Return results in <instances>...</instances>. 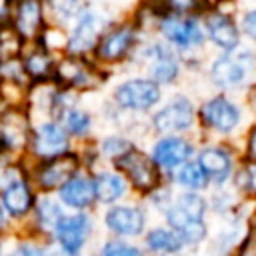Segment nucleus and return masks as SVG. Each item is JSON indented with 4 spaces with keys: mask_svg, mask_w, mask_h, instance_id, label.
I'll use <instances>...</instances> for the list:
<instances>
[{
    "mask_svg": "<svg viewBox=\"0 0 256 256\" xmlns=\"http://www.w3.org/2000/svg\"><path fill=\"white\" fill-rule=\"evenodd\" d=\"M206 208L208 204L198 192H184L168 204L166 222L170 230L180 236L182 242L198 244L206 238V232H208L204 224Z\"/></svg>",
    "mask_w": 256,
    "mask_h": 256,
    "instance_id": "nucleus-1",
    "label": "nucleus"
},
{
    "mask_svg": "<svg viewBox=\"0 0 256 256\" xmlns=\"http://www.w3.org/2000/svg\"><path fill=\"white\" fill-rule=\"evenodd\" d=\"M112 22L104 14V10L86 4L84 10L76 16V20L64 30V48L62 54L70 56H90L96 48L102 32Z\"/></svg>",
    "mask_w": 256,
    "mask_h": 256,
    "instance_id": "nucleus-2",
    "label": "nucleus"
},
{
    "mask_svg": "<svg viewBox=\"0 0 256 256\" xmlns=\"http://www.w3.org/2000/svg\"><path fill=\"white\" fill-rule=\"evenodd\" d=\"M54 82L78 96L98 90L104 82V68L98 66L90 56H70L60 54L56 64Z\"/></svg>",
    "mask_w": 256,
    "mask_h": 256,
    "instance_id": "nucleus-3",
    "label": "nucleus"
},
{
    "mask_svg": "<svg viewBox=\"0 0 256 256\" xmlns=\"http://www.w3.org/2000/svg\"><path fill=\"white\" fill-rule=\"evenodd\" d=\"M74 148L76 146L72 138L66 134V130L62 128L58 120L54 118L34 120L30 140L26 146V154H24V162H42V160L58 158V156L72 152Z\"/></svg>",
    "mask_w": 256,
    "mask_h": 256,
    "instance_id": "nucleus-4",
    "label": "nucleus"
},
{
    "mask_svg": "<svg viewBox=\"0 0 256 256\" xmlns=\"http://www.w3.org/2000/svg\"><path fill=\"white\" fill-rule=\"evenodd\" d=\"M82 168L76 148L64 156L42 160V162H26V174L36 188L38 194H56L62 184L72 178Z\"/></svg>",
    "mask_w": 256,
    "mask_h": 256,
    "instance_id": "nucleus-5",
    "label": "nucleus"
},
{
    "mask_svg": "<svg viewBox=\"0 0 256 256\" xmlns=\"http://www.w3.org/2000/svg\"><path fill=\"white\" fill-rule=\"evenodd\" d=\"M34 118L24 104H2L0 106V152L22 158L30 140Z\"/></svg>",
    "mask_w": 256,
    "mask_h": 256,
    "instance_id": "nucleus-6",
    "label": "nucleus"
},
{
    "mask_svg": "<svg viewBox=\"0 0 256 256\" xmlns=\"http://www.w3.org/2000/svg\"><path fill=\"white\" fill-rule=\"evenodd\" d=\"M6 26L24 46L38 42L50 26L46 0H14Z\"/></svg>",
    "mask_w": 256,
    "mask_h": 256,
    "instance_id": "nucleus-7",
    "label": "nucleus"
},
{
    "mask_svg": "<svg viewBox=\"0 0 256 256\" xmlns=\"http://www.w3.org/2000/svg\"><path fill=\"white\" fill-rule=\"evenodd\" d=\"M94 234L92 212H66L56 224L48 242L56 244L70 256H84Z\"/></svg>",
    "mask_w": 256,
    "mask_h": 256,
    "instance_id": "nucleus-8",
    "label": "nucleus"
},
{
    "mask_svg": "<svg viewBox=\"0 0 256 256\" xmlns=\"http://www.w3.org/2000/svg\"><path fill=\"white\" fill-rule=\"evenodd\" d=\"M134 46H136V26L134 24H130V22L110 24L102 32L90 58L102 68L112 66V64L126 60L132 54Z\"/></svg>",
    "mask_w": 256,
    "mask_h": 256,
    "instance_id": "nucleus-9",
    "label": "nucleus"
},
{
    "mask_svg": "<svg viewBox=\"0 0 256 256\" xmlns=\"http://www.w3.org/2000/svg\"><path fill=\"white\" fill-rule=\"evenodd\" d=\"M36 198H38V192L32 186L26 172L12 178L8 184L0 188V206L14 230H22V226L26 224L34 208Z\"/></svg>",
    "mask_w": 256,
    "mask_h": 256,
    "instance_id": "nucleus-10",
    "label": "nucleus"
},
{
    "mask_svg": "<svg viewBox=\"0 0 256 256\" xmlns=\"http://www.w3.org/2000/svg\"><path fill=\"white\" fill-rule=\"evenodd\" d=\"M114 170H118L124 180L134 188L140 190L144 194L154 192L160 188L162 184V176L160 170L156 168V164L152 162V158L148 154H144L142 150L130 148L122 158H118L114 164Z\"/></svg>",
    "mask_w": 256,
    "mask_h": 256,
    "instance_id": "nucleus-11",
    "label": "nucleus"
},
{
    "mask_svg": "<svg viewBox=\"0 0 256 256\" xmlns=\"http://www.w3.org/2000/svg\"><path fill=\"white\" fill-rule=\"evenodd\" d=\"M160 86L150 78H128L114 88V104L128 112H146L160 102Z\"/></svg>",
    "mask_w": 256,
    "mask_h": 256,
    "instance_id": "nucleus-12",
    "label": "nucleus"
},
{
    "mask_svg": "<svg viewBox=\"0 0 256 256\" xmlns=\"http://www.w3.org/2000/svg\"><path fill=\"white\" fill-rule=\"evenodd\" d=\"M254 70V58L250 52H230L216 58L210 66V78L218 88H240L248 82Z\"/></svg>",
    "mask_w": 256,
    "mask_h": 256,
    "instance_id": "nucleus-13",
    "label": "nucleus"
},
{
    "mask_svg": "<svg viewBox=\"0 0 256 256\" xmlns=\"http://www.w3.org/2000/svg\"><path fill=\"white\" fill-rule=\"evenodd\" d=\"M102 224L112 238H136L146 226V214L136 204H112L102 214Z\"/></svg>",
    "mask_w": 256,
    "mask_h": 256,
    "instance_id": "nucleus-14",
    "label": "nucleus"
},
{
    "mask_svg": "<svg viewBox=\"0 0 256 256\" xmlns=\"http://www.w3.org/2000/svg\"><path fill=\"white\" fill-rule=\"evenodd\" d=\"M58 52L46 48L40 42H32L22 46L20 50V64L24 68V74L32 84H46L54 82L56 64H58Z\"/></svg>",
    "mask_w": 256,
    "mask_h": 256,
    "instance_id": "nucleus-15",
    "label": "nucleus"
},
{
    "mask_svg": "<svg viewBox=\"0 0 256 256\" xmlns=\"http://www.w3.org/2000/svg\"><path fill=\"white\" fill-rule=\"evenodd\" d=\"M66 212H92L96 206L92 170L80 168L72 178H68L62 188L54 194Z\"/></svg>",
    "mask_w": 256,
    "mask_h": 256,
    "instance_id": "nucleus-16",
    "label": "nucleus"
},
{
    "mask_svg": "<svg viewBox=\"0 0 256 256\" xmlns=\"http://www.w3.org/2000/svg\"><path fill=\"white\" fill-rule=\"evenodd\" d=\"M64 214H66V210L62 208V204L58 202V198L54 194H38L34 208H32L26 224L22 226V232H28V234L48 242L56 224L60 222V218Z\"/></svg>",
    "mask_w": 256,
    "mask_h": 256,
    "instance_id": "nucleus-17",
    "label": "nucleus"
},
{
    "mask_svg": "<svg viewBox=\"0 0 256 256\" xmlns=\"http://www.w3.org/2000/svg\"><path fill=\"white\" fill-rule=\"evenodd\" d=\"M158 30L172 46L180 50H192L204 42L200 24L190 16H176L166 12L158 18Z\"/></svg>",
    "mask_w": 256,
    "mask_h": 256,
    "instance_id": "nucleus-18",
    "label": "nucleus"
},
{
    "mask_svg": "<svg viewBox=\"0 0 256 256\" xmlns=\"http://www.w3.org/2000/svg\"><path fill=\"white\" fill-rule=\"evenodd\" d=\"M194 104L186 96H174L166 106H162L154 118L152 126L156 132L162 134H176V132H186L194 126Z\"/></svg>",
    "mask_w": 256,
    "mask_h": 256,
    "instance_id": "nucleus-19",
    "label": "nucleus"
},
{
    "mask_svg": "<svg viewBox=\"0 0 256 256\" xmlns=\"http://www.w3.org/2000/svg\"><path fill=\"white\" fill-rule=\"evenodd\" d=\"M240 118H242L240 108L226 96H214V98L206 100L200 108L202 124L216 132H222V134L232 132L240 124Z\"/></svg>",
    "mask_w": 256,
    "mask_h": 256,
    "instance_id": "nucleus-20",
    "label": "nucleus"
},
{
    "mask_svg": "<svg viewBox=\"0 0 256 256\" xmlns=\"http://www.w3.org/2000/svg\"><path fill=\"white\" fill-rule=\"evenodd\" d=\"M194 154V146L190 140L182 136H164L152 146V162L158 170H176L186 164Z\"/></svg>",
    "mask_w": 256,
    "mask_h": 256,
    "instance_id": "nucleus-21",
    "label": "nucleus"
},
{
    "mask_svg": "<svg viewBox=\"0 0 256 256\" xmlns=\"http://www.w3.org/2000/svg\"><path fill=\"white\" fill-rule=\"evenodd\" d=\"M92 186H94L96 206H112V204H118V200L124 198V194L128 192V182L114 168L92 170Z\"/></svg>",
    "mask_w": 256,
    "mask_h": 256,
    "instance_id": "nucleus-22",
    "label": "nucleus"
},
{
    "mask_svg": "<svg viewBox=\"0 0 256 256\" xmlns=\"http://www.w3.org/2000/svg\"><path fill=\"white\" fill-rule=\"evenodd\" d=\"M144 60L148 64L150 80L160 84H170L178 76V60L174 52L164 44H150L144 50Z\"/></svg>",
    "mask_w": 256,
    "mask_h": 256,
    "instance_id": "nucleus-23",
    "label": "nucleus"
},
{
    "mask_svg": "<svg viewBox=\"0 0 256 256\" xmlns=\"http://www.w3.org/2000/svg\"><path fill=\"white\" fill-rule=\"evenodd\" d=\"M204 30L210 38V42L226 52L238 48L240 44V30L236 22L222 12H210L204 18Z\"/></svg>",
    "mask_w": 256,
    "mask_h": 256,
    "instance_id": "nucleus-24",
    "label": "nucleus"
},
{
    "mask_svg": "<svg viewBox=\"0 0 256 256\" xmlns=\"http://www.w3.org/2000/svg\"><path fill=\"white\" fill-rule=\"evenodd\" d=\"M58 122L62 124V128L66 130V134L72 138V142H80V144H86L90 142V136L94 132V116L88 108H84L78 102L70 104L60 116H58Z\"/></svg>",
    "mask_w": 256,
    "mask_h": 256,
    "instance_id": "nucleus-25",
    "label": "nucleus"
},
{
    "mask_svg": "<svg viewBox=\"0 0 256 256\" xmlns=\"http://www.w3.org/2000/svg\"><path fill=\"white\" fill-rule=\"evenodd\" d=\"M198 164L204 170L208 182L212 180L216 184H224L234 170V158L222 146H206L198 156Z\"/></svg>",
    "mask_w": 256,
    "mask_h": 256,
    "instance_id": "nucleus-26",
    "label": "nucleus"
},
{
    "mask_svg": "<svg viewBox=\"0 0 256 256\" xmlns=\"http://www.w3.org/2000/svg\"><path fill=\"white\" fill-rule=\"evenodd\" d=\"M146 248L156 254V256H172V254H180L184 242L180 240V236L176 232H172L170 228H154L146 234L144 238Z\"/></svg>",
    "mask_w": 256,
    "mask_h": 256,
    "instance_id": "nucleus-27",
    "label": "nucleus"
},
{
    "mask_svg": "<svg viewBox=\"0 0 256 256\" xmlns=\"http://www.w3.org/2000/svg\"><path fill=\"white\" fill-rule=\"evenodd\" d=\"M44 246H46L44 240L28 232L14 230L12 234L6 236L4 256H44Z\"/></svg>",
    "mask_w": 256,
    "mask_h": 256,
    "instance_id": "nucleus-28",
    "label": "nucleus"
},
{
    "mask_svg": "<svg viewBox=\"0 0 256 256\" xmlns=\"http://www.w3.org/2000/svg\"><path fill=\"white\" fill-rule=\"evenodd\" d=\"M86 4H88L86 0H46L50 24L66 30L76 20V16L84 10Z\"/></svg>",
    "mask_w": 256,
    "mask_h": 256,
    "instance_id": "nucleus-29",
    "label": "nucleus"
},
{
    "mask_svg": "<svg viewBox=\"0 0 256 256\" xmlns=\"http://www.w3.org/2000/svg\"><path fill=\"white\" fill-rule=\"evenodd\" d=\"M94 146V152H96V158L100 160H106V162H116L118 158H122L130 148H132V142L120 134H108L104 136L102 140L98 142H92Z\"/></svg>",
    "mask_w": 256,
    "mask_h": 256,
    "instance_id": "nucleus-30",
    "label": "nucleus"
},
{
    "mask_svg": "<svg viewBox=\"0 0 256 256\" xmlns=\"http://www.w3.org/2000/svg\"><path fill=\"white\" fill-rule=\"evenodd\" d=\"M174 178H176L178 186H182L186 192H200L208 186V178H206V174H204V170L200 168L198 162L182 164Z\"/></svg>",
    "mask_w": 256,
    "mask_h": 256,
    "instance_id": "nucleus-31",
    "label": "nucleus"
},
{
    "mask_svg": "<svg viewBox=\"0 0 256 256\" xmlns=\"http://www.w3.org/2000/svg\"><path fill=\"white\" fill-rule=\"evenodd\" d=\"M96 256H142V250L120 238H108L102 242Z\"/></svg>",
    "mask_w": 256,
    "mask_h": 256,
    "instance_id": "nucleus-32",
    "label": "nucleus"
},
{
    "mask_svg": "<svg viewBox=\"0 0 256 256\" xmlns=\"http://www.w3.org/2000/svg\"><path fill=\"white\" fill-rule=\"evenodd\" d=\"M24 172H26V162L22 158H12L0 152V188Z\"/></svg>",
    "mask_w": 256,
    "mask_h": 256,
    "instance_id": "nucleus-33",
    "label": "nucleus"
},
{
    "mask_svg": "<svg viewBox=\"0 0 256 256\" xmlns=\"http://www.w3.org/2000/svg\"><path fill=\"white\" fill-rule=\"evenodd\" d=\"M22 46L24 44L14 36V32L8 26H0V62L8 60L12 56H18Z\"/></svg>",
    "mask_w": 256,
    "mask_h": 256,
    "instance_id": "nucleus-34",
    "label": "nucleus"
},
{
    "mask_svg": "<svg viewBox=\"0 0 256 256\" xmlns=\"http://www.w3.org/2000/svg\"><path fill=\"white\" fill-rule=\"evenodd\" d=\"M236 184L242 192L256 196V162L244 164L236 174Z\"/></svg>",
    "mask_w": 256,
    "mask_h": 256,
    "instance_id": "nucleus-35",
    "label": "nucleus"
},
{
    "mask_svg": "<svg viewBox=\"0 0 256 256\" xmlns=\"http://www.w3.org/2000/svg\"><path fill=\"white\" fill-rule=\"evenodd\" d=\"M168 14L176 16H190L192 12H198L204 6V0H166Z\"/></svg>",
    "mask_w": 256,
    "mask_h": 256,
    "instance_id": "nucleus-36",
    "label": "nucleus"
},
{
    "mask_svg": "<svg viewBox=\"0 0 256 256\" xmlns=\"http://www.w3.org/2000/svg\"><path fill=\"white\" fill-rule=\"evenodd\" d=\"M236 256H256V226H250L248 234L240 242V248H238Z\"/></svg>",
    "mask_w": 256,
    "mask_h": 256,
    "instance_id": "nucleus-37",
    "label": "nucleus"
},
{
    "mask_svg": "<svg viewBox=\"0 0 256 256\" xmlns=\"http://www.w3.org/2000/svg\"><path fill=\"white\" fill-rule=\"evenodd\" d=\"M242 30L256 42V8L244 14V18H242Z\"/></svg>",
    "mask_w": 256,
    "mask_h": 256,
    "instance_id": "nucleus-38",
    "label": "nucleus"
},
{
    "mask_svg": "<svg viewBox=\"0 0 256 256\" xmlns=\"http://www.w3.org/2000/svg\"><path fill=\"white\" fill-rule=\"evenodd\" d=\"M246 154L250 162H256V126H252L250 134H248V142H246Z\"/></svg>",
    "mask_w": 256,
    "mask_h": 256,
    "instance_id": "nucleus-39",
    "label": "nucleus"
},
{
    "mask_svg": "<svg viewBox=\"0 0 256 256\" xmlns=\"http://www.w3.org/2000/svg\"><path fill=\"white\" fill-rule=\"evenodd\" d=\"M12 4H14V0H0V26L8 24V18H10V12H12Z\"/></svg>",
    "mask_w": 256,
    "mask_h": 256,
    "instance_id": "nucleus-40",
    "label": "nucleus"
},
{
    "mask_svg": "<svg viewBox=\"0 0 256 256\" xmlns=\"http://www.w3.org/2000/svg\"><path fill=\"white\" fill-rule=\"evenodd\" d=\"M12 232H14V228H12L8 216L4 214V210H2V206H0V234H2V236H8V234H12Z\"/></svg>",
    "mask_w": 256,
    "mask_h": 256,
    "instance_id": "nucleus-41",
    "label": "nucleus"
},
{
    "mask_svg": "<svg viewBox=\"0 0 256 256\" xmlns=\"http://www.w3.org/2000/svg\"><path fill=\"white\" fill-rule=\"evenodd\" d=\"M44 256H70V254H66L62 248H58L56 244H52V242H46V246H44Z\"/></svg>",
    "mask_w": 256,
    "mask_h": 256,
    "instance_id": "nucleus-42",
    "label": "nucleus"
},
{
    "mask_svg": "<svg viewBox=\"0 0 256 256\" xmlns=\"http://www.w3.org/2000/svg\"><path fill=\"white\" fill-rule=\"evenodd\" d=\"M0 92H2V86H0ZM0 106H2V98H0Z\"/></svg>",
    "mask_w": 256,
    "mask_h": 256,
    "instance_id": "nucleus-43",
    "label": "nucleus"
},
{
    "mask_svg": "<svg viewBox=\"0 0 256 256\" xmlns=\"http://www.w3.org/2000/svg\"><path fill=\"white\" fill-rule=\"evenodd\" d=\"M84 256H96V254H84Z\"/></svg>",
    "mask_w": 256,
    "mask_h": 256,
    "instance_id": "nucleus-44",
    "label": "nucleus"
}]
</instances>
